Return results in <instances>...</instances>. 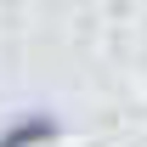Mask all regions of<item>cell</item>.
Instances as JSON below:
<instances>
[{
    "label": "cell",
    "instance_id": "obj_1",
    "mask_svg": "<svg viewBox=\"0 0 147 147\" xmlns=\"http://www.w3.org/2000/svg\"><path fill=\"white\" fill-rule=\"evenodd\" d=\"M57 136H62V119L51 108H28V113H17L11 125L0 130V147H45Z\"/></svg>",
    "mask_w": 147,
    "mask_h": 147
}]
</instances>
